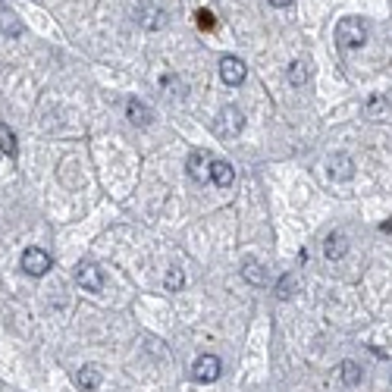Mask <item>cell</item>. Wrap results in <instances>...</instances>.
I'll list each match as a JSON object with an SVG mask.
<instances>
[{
  "mask_svg": "<svg viewBox=\"0 0 392 392\" xmlns=\"http://www.w3.org/2000/svg\"><path fill=\"white\" fill-rule=\"evenodd\" d=\"M364 116H367V120H373V123L386 120V116H389V97H386V95H373V97H367V104H364Z\"/></svg>",
  "mask_w": 392,
  "mask_h": 392,
  "instance_id": "13",
  "label": "cell"
},
{
  "mask_svg": "<svg viewBox=\"0 0 392 392\" xmlns=\"http://www.w3.org/2000/svg\"><path fill=\"white\" fill-rule=\"evenodd\" d=\"M329 176H333L336 182H348V179L354 176V160L348 157V154H333V157H329Z\"/></svg>",
  "mask_w": 392,
  "mask_h": 392,
  "instance_id": "9",
  "label": "cell"
},
{
  "mask_svg": "<svg viewBox=\"0 0 392 392\" xmlns=\"http://www.w3.org/2000/svg\"><path fill=\"white\" fill-rule=\"evenodd\" d=\"M336 45L342 51H361L367 45V22L361 16H342L336 22Z\"/></svg>",
  "mask_w": 392,
  "mask_h": 392,
  "instance_id": "1",
  "label": "cell"
},
{
  "mask_svg": "<svg viewBox=\"0 0 392 392\" xmlns=\"http://www.w3.org/2000/svg\"><path fill=\"white\" fill-rule=\"evenodd\" d=\"M295 292H298V276L295 273H285V276L276 279V298L279 301H289Z\"/></svg>",
  "mask_w": 392,
  "mask_h": 392,
  "instance_id": "19",
  "label": "cell"
},
{
  "mask_svg": "<svg viewBox=\"0 0 392 392\" xmlns=\"http://www.w3.org/2000/svg\"><path fill=\"white\" fill-rule=\"evenodd\" d=\"M242 129H245V116H242V110L233 107V104H226V107L217 113V120H214L217 139H235Z\"/></svg>",
  "mask_w": 392,
  "mask_h": 392,
  "instance_id": "2",
  "label": "cell"
},
{
  "mask_svg": "<svg viewBox=\"0 0 392 392\" xmlns=\"http://www.w3.org/2000/svg\"><path fill=\"white\" fill-rule=\"evenodd\" d=\"M135 22H139V26H145V29H160L164 26V10H157V7H151V3H141L139 10H135Z\"/></svg>",
  "mask_w": 392,
  "mask_h": 392,
  "instance_id": "12",
  "label": "cell"
},
{
  "mask_svg": "<svg viewBox=\"0 0 392 392\" xmlns=\"http://www.w3.org/2000/svg\"><path fill=\"white\" fill-rule=\"evenodd\" d=\"M0 151L7 154L10 160L19 157V141H16V132L7 126V123H0Z\"/></svg>",
  "mask_w": 392,
  "mask_h": 392,
  "instance_id": "15",
  "label": "cell"
},
{
  "mask_svg": "<svg viewBox=\"0 0 392 392\" xmlns=\"http://www.w3.org/2000/svg\"><path fill=\"white\" fill-rule=\"evenodd\" d=\"M242 276H245V283H251V285H264V283H267L264 264H258L254 258H248L245 264H242Z\"/></svg>",
  "mask_w": 392,
  "mask_h": 392,
  "instance_id": "17",
  "label": "cell"
},
{
  "mask_svg": "<svg viewBox=\"0 0 392 392\" xmlns=\"http://www.w3.org/2000/svg\"><path fill=\"white\" fill-rule=\"evenodd\" d=\"M76 383L82 392H97V386H101V370H97L95 364H85L82 370L76 373Z\"/></svg>",
  "mask_w": 392,
  "mask_h": 392,
  "instance_id": "14",
  "label": "cell"
},
{
  "mask_svg": "<svg viewBox=\"0 0 392 392\" xmlns=\"http://www.w3.org/2000/svg\"><path fill=\"white\" fill-rule=\"evenodd\" d=\"M0 32L10 35V38H19V35L26 32V29H22L19 16H16L13 10H0Z\"/></svg>",
  "mask_w": 392,
  "mask_h": 392,
  "instance_id": "16",
  "label": "cell"
},
{
  "mask_svg": "<svg viewBox=\"0 0 392 392\" xmlns=\"http://www.w3.org/2000/svg\"><path fill=\"white\" fill-rule=\"evenodd\" d=\"M76 283L82 285L85 292H104V270L97 264H79L76 267Z\"/></svg>",
  "mask_w": 392,
  "mask_h": 392,
  "instance_id": "5",
  "label": "cell"
},
{
  "mask_svg": "<svg viewBox=\"0 0 392 392\" xmlns=\"http://www.w3.org/2000/svg\"><path fill=\"white\" fill-rule=\"evenodd\" d=\"M207 166H210V160H207V154H204V151H191V154H189V160H185V170H189V176L195 179L198 185L210 182Z\"/></svg>",
  "mask_w": 392,
  "mask_h": 392,
  "instance_id": "7",
  "label": "cell"
},
{
  "mask_svg": "<svg viewBox=\"0 0 392 392\" xmlns=\"http://www.w3.org/2000/svg\"><path fill=\"white\" fill-rule=\"evenodd\" d=\"M339 377L345 386H358L361 383V364L358 361H342L339 364Z\"/></svg>",
  "mask_w": 392,
  "mask_h": 392,
  "instance_id": "20",
  "label": "cell"
},
{
  "mask_svg": "<svg viewBox=\"0 0 392 392\" xmlns=\"http://www.w3.org/2000/svg\"><path fill=\"white\" fill-rule=\"evenodd\" d=\"M126 116H129V123H132V126H151V120H154V110L148 107L145 101H139V97H132V101L126 104Z\"/></svg>",
  "mask_w": 392,
  "mask_h": 392,
  "instance_id": "10",
  "label": "cell"
},
{
  "mask_svg": "<svg viewBox=\"0 0 392 392\" xmlns=\"http://www.w3.org/2000/svg\"><path fill=\"white\" fill-rule=\"evenodd\" d=\"M248 76V66L242 63L239 57H233V54H226V57L220 60V79L229 85V88H235V85H242Z\"/></svg>",
  "mask_w": 392,
  "mask_h": 392,
  "instance_id": "6",
  "label": "cell"
},
{
  "mask_svg": "<svg viewBox=\"0 0 392 392\" xmlns=\"http://www.w3.org/2000/svg\"><path fill=\"white\" fill-rule=\"evenodd\" d=\"M220 373H223V361L217 354H201L195 361V367H191V379L195 383H217Z\"/></svg>",
  "mask_w": 392,
  "mask_h": 392,
  "instance_id": "3",
  "label": "cell"
},
{
  "mask_svg": "<svg viewBox=\"0 0 392 392\" xmlns=\"http://www.w3.org/2000/svg\"><path fill=\"white\" fill-rule=\"evenodd\" d=\"M185 285V273H182V267H170V270L164 273V289L166 292H179Z\"/></svg>",
  "mask_w": 392,
  "mask_h": 392,
  "instance_id": "21",
  "label": "cell"
},
{
  "mask_svg": "<svg viewBox=\"0 0 392 392\" xmlns=\"http://www.w3.org/2000/svg\"><path fill=\"white\" fill-rule=\"evenodd\" d=\"M308 79H311V72H308V66H304L301 60L289 63V70H285V82H289L292 88H304V85H308Z\"/></svg>",
  "mask_w": 392,
  "mask_h": 392,
  "instance_id": "18",
  "label": "cell"
},
{
  "mask_svg": "<svg viewBox=\"0 0 392 392\" xmlns=\"http://www.w3.org/2000/svg\"><path fill=\"white\" fill-rule=\"evenodd\" d=\"M198 29H204V32H207V29H217V16L210 13V10H198Z\"/></svg>",
  "mask_w": 392,
  "mask_h": 392,
  "instance_id": "22",
  "label": "cell"
},
{
  "mask_svg": "<svg viewBox=\"0 0 392 392\" xmlns=\"http://www.w3.org/2000/svg\"><path fill=\"white\" fill-rule=\"evenodd\" d=\"M267 3H270V7H289L292 0H267Z\"/></svg>",
  "mask_w": 392,
  "mask_h": 392,
  "instance_id": "23",
  "label": "cell"
},
{
  "mask_svg": "<svg viewBox=\"0 0 392 392\" xmlns=\"http://www.w3.org/2000/svg\"><path fill=\"white\" fill-rule=\"evenodd\" d=\"M207 176H210V182L220 185V189H229V185L235 182V170L229 166V160H210Z\"/></svg>",
  "mask_w": 392,
  "mask_h": 392,
  "instance_id": "8",
  "label": "cell"
},
{
  "mask_svg": "<svg viewBox=\"0 0 392 392\" xmlns=\"http://www.w3.org/2000/svg\"><path fill=\"white\" fill-rule=\"evenodd\" d=\"M22 270L29 273V276H45L47 270H51V254L45 251V248H26L22 251Z\"/></svg>",
  "mask_w": 392,
  "mask_h": 392,
  "instance_id": "4",
  "label": "cell"
},
{
  "mask_svg": "<svg viewBox=\"0 0 392 392\" xmlns=\"http://www.w3.org/2000/svg\"><path fill=\"white\" fill-rule=\"evenodd\" d=\"M323 254H327V260H342L348 254V235L345 233H329L327 242H323Z\"/></svg>",
  "mask_w": 392,
  "mask_h": 392,
  "instance_id": "11",
  "label": "cell"
}]
</instances>
